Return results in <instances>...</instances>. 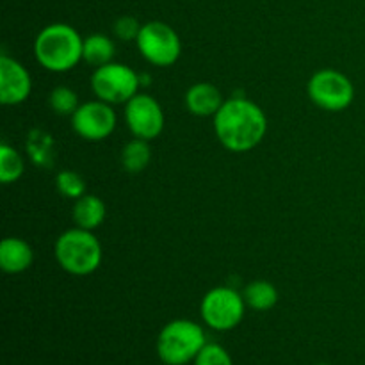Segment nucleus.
<instances>
[{"label":"nucleus","mask_w":365,"mask_h":365,"mask_svg":"<svg viewBox=\"0 0 365 365\" xmlns=\"http://www.w3.org/2000/svg\"><path fill=\"white\" fill-rule=\"evenodd\" d=\"M141 86V77L130 66L121 63H107L91 75V89L102 102L118 106L134 98Z\"/></svg>","instance_id":"obj_5"},{"label":"nucleus","mask_w":365,"mask_h":365,"mask_svg":"<svg viewBox=\"0 0 365 365\" xmlns=\"http://www.w3.org/2000/svg\"><path fill=\"white\" fill-rule=\"evenodd\" d=\"M125 121L132 134L139 139H155L164 128V113L153 96L138 93L125 103Z\"/></svg>","instance_id":"obj_10"},{"label":"nucleus","mask_w":365,"mask_h":365,"mask_svg":"<svg viewBox=\"0 0 365 365\" xmlns=\"http://www.w3.org/2000/svg\"><path fill=\"white\" fill-rule=\"evenodd\" d=\"M150 159H152V150H150L148 141L145 139H132L121 150V166L128 173H141L148 168Z\"/></svg>","instance_id":"obj_17"},{"label":"nucleus","mask_w":365,"mask_h":365,"mask_svg":"<svg viewBox=\"0 0 365 365\" xmlns=\"http://www.w3.org/2000/svg\"><path fill=\"white\" fill-rule=\"evenodd\" d=\"M25 164L20 153L9 146L7 143H2L0 146V180L2 184H13L24 175Z\"/></svg>","instance_id":"obj_18"},{"label":"nucleus","mask_w":365,"mask_h":365,"mask_svg":"<svg viewBox=\"0 0 365 365\" xmlns=\"http://www.w3.org/2000/svg\"><path fill=\"white\" fill-rule=\"evenodd\" d=\"M56 187L64 198L78 200L81 196L86 195V180L77 171L71 170H63L57 173Z\"/></svg>","instance_id":"obj_20"},{"label":"nucleus","mask_w":365,"mask_h":365,"mask_svg":"<svg viewBox=\"0 0 365 365\" xmlns=\"http://www.w3.org/2000/svg\"><path fill=\"white\" fill-rule=\"evenodd\" d=\"M34 253L29 242L18 237H6L0 245V267L7 274H18L32 266Z\"/></svg>","instance_id":"obj_13"},{"label":"nucleus","mask_w":365,"mask_h":365,"mask_svg":"<svg viewBox=\"0 0 365 365\" xmlns=\"http://www.w3.org/2000/svg\"><path fill=\"white\" fill-rule=\"evenodd\" d=\"M307 93L317 107L330 113L348 109L355 100V86L348 75L330 68L317 71L310 77Z\"/></svg>","instance_id":"obj_7"},{"label":"nucleus","mask_w":365,"mask_h":365,"mask_svg":"<svg viewBox=\"0 0 365 365\" xmlns=\"http://www.w3.org/2000/svg\"><path fill=\"white\" fill-rule=\"evenodd\" d=\"M246 307L257 310V312H266L271 310L278 302V291L273 284L266 280H255L246 285L242 292Z\"/></svg>","instance_id":"obj_16"},{"label":"nucleus","mask_w":365,"mask_h":365,"mask_svg":"<svg viewBox=\"0 0 365 365\" xmlns=\"http://www.w3.org/2000/svg\"><path fill=\"white\" fill-rule=\"evenodd\" d=\"M143 25L135 20L134 16H121L114 21V34L116 38H120L121 41H135L141 32Z\"/></svg>","instance_id":"obj_22"},{"label":"nucleus","mask_w":365,"mask_h":365,"mask_svg":"<svg viewBox=\"0 0 365 365\" xmlns=\"http://www.w3.org/2000/svg\"><path fill=\"white\" fill-rule=\"evenodd\" d=\"M192 365H234V362H232L230 353L223 346L207 342L202 351L198 353V356H196Z\"/></svg>","instance_id":"obj_21"},{"label":"nucleus","mask_w":365,"mask_h":365,"mask_svg":"<svg viewBox=\"0 0 365 365\" xmlns=\"http://www.w3.org/2000/svg\"><path fill=\"white\" fill-rule=\"evenodd\" d=\"M205 344V331L198 323L175 319L160 330L157 337V355L166 365H185L195 362Z\"/></svg>","instance_id":"obj_4"},{"label":"nucleus","mask_w":365,"mask_h":365,"mask_svg":"<svg viewBox=\"0 0 365 365\" xmlns=\"http://www.w3.org/2000/svg\"><path fill=\"white\" fill-rule=\"evenodd\" d=\"M217 139L230 152H248L264 139L267 118L255 102L248 98H230L214 116Z\"/></svg>","instance_id":"obj_1"},{"label":"nucleus","mask_w":365,"mask_h":365,"mask_svg":"<svg viewBox=\"0 0 365 365\" xmlns=\"http://www.w3.org/2000/svg\"><path fill=\"white\" fill-rule=\"evenodd\" d=\"M84 39L68 24H50L36 36L34 56L45 70L70 71L82 59Z\"/></svg>","instance_id":"obj_2"},{"label":"nucleus","mask_w":365,"mask_h":365,"mask_svg":"<svg viewBox=\"0 0 365 365\" xmlns=\"http://www.w3.org/2000/svg\"><path fill=\"white\" fill-rule=\"evenodd\" d=\"M73 130L86 141H102L116 128V113L113 106L102 100H93L78 106L71 116Z\"/></svg>","instance_id":"obj_9"},{"label":"nucleus","mask_w":365,"mask_h":365,"mask_svg":"<svg viewBox=\"0 0 365 365\" xmlns=\"http://www.w3.org/2000/svg\"><path fill=\"white\" fill-rule=\"evenodd\" d=\"M139 53L153 66H171L182 52V43L171 25L164 21H148L135 39Z\"/></svg>","instance_id":"obj_8"},{"label":"nucleus","mask_w":365,"mask_h":365,"mask_svg":"<svg viewBox=\"0 0 365 365\" xmlns=\"http://www.w3.org/2000/svg\"><path fill=\"white\" fill-rule=\"evenodd\" d=\"M32 81L18 61L4 53L0 57V100L4 106H18L31 95Z\"/></svg>","instance_id":"obj_11"},{"label":"nucleus","mask_w":365,"mask_h":365,"mask_svg":"<svg viewBox=\"0 0 365 365\" xmlns=\"http://www.w3.org/2000/svg\"><path fill=\"white\" fill-rule=\"evenodd\" d=\"M246 302L232 287H214L203 296L200 312L203 323L216 331H230L245 317Z\"/></svg>","instance_id":"obj_6"},{"label":"nucleus","mask_w":365,"mask_h":365,"mask_svg":"<svg viewBox=\"0 0 365 365\" xmlns=\"http://www.w3.org/2000/svg\"><path fill=\"white\" fill-rule=\"evenodd\" d=\"M56 260L66 273L86 277L102 264V245L91 230L71 228L56 241Z\"/></svg>","instance_id":"obj_3"},{"label":"nucleus","mask_w":365,"mask_h":365,"mask_svg":"<svg viewBox=\"0 0 365 365\" xmlns=\"http://www.w3.org/2000/svg\"><path fill=\"white\" fill-rule=\"evenodd\" d=\"M223 103L221 91L210 82H196L185 93V106L189 113L200 118L216 116Z\"/></svg>","instance_id":"obj_12"},{"label":"nucleus","mask_w":365,"mask_h":365,"mask_svg":"<svg viewBox=\"0 0 365 365\" xmlns=\"http://www.w3.org/2000/svg\"><path fill=\"white\" fill-rule=\"evenodd\" d=\"M48 103L50 109L59 114V116H73L75 110L78 109V96L73 89L59 86V88L52 89L48 96Z\"/></svg>","instance_id":"obj_19"},{"label":"nucleus","mask_w":365,"mask_h":365,"mask_svg":"<svg viewBox=\"0 0 365 365\" xmlns=\"http://www.w3.org/2000/svg\"><path fill=\"white\" fill-rule=\"evenodd\" d=\"M116 46L114 41L106 34H91L84 39V48H82V59L91 66L98 68L107 63H113Z\"/></svg>","instance_id":"obj_15"},{"label":"nucleus","mask_w":365,"mask_h":365,"mask_svg":"<svg viewBox=\"0 0 365 365\" xmlns=\"http://www.w3.org/2000/svg\"><path fill=\"white\" fill-rule=\"evenodd\" d=\"M73 220L78 228L95 230L106 220V203L95 195H84L75 200Z\"/></svg>","instance_id":"obj_14"},{"label":"nucleus","mask_w":365,"mask_h":365,"mask_svg":"<svg viewBox=\"0 0 365 365\" xmlns=\"http://www.w3.org/2000/svg\"><path fill=\"white\" fill-rule=\"evenodd\" d=\"M317 365H330V364H317Z\"/></svg>","instance_id":"obj_23"}]
</instances>
